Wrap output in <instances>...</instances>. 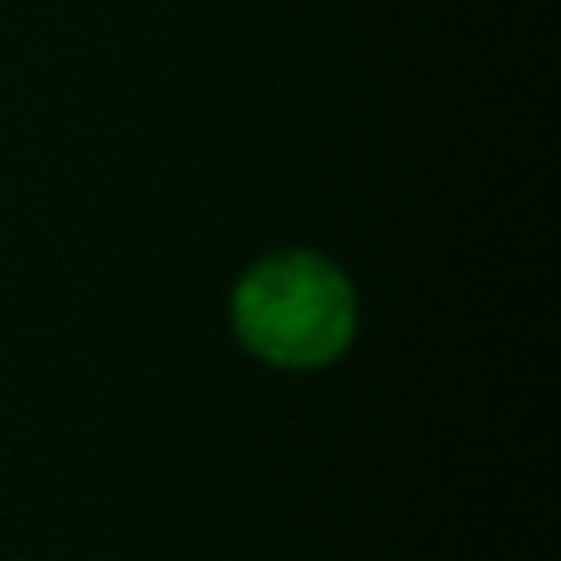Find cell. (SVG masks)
Masks as SVG:
<instances>
[{"label": "cell", "mask_w": 561, "mask_h": 561, "mask_svg": "<svg viewBox=\"0 0 561 561\" xmlns=\"http://www.w3.org/2000/svg\"><path fill=\"white\" fill-rule=\"evenodd\" d=\"M239 331L280 366H320L351 339L354 300L346 280L320 257H277L247 277L234 300Z\"/></svg>", "instance_id": "cell-1"}]
</instances>
